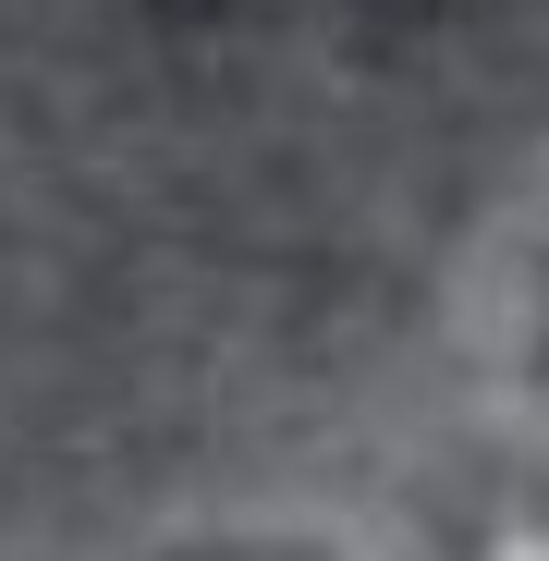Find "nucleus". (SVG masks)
<instances>
[{"instance_id":"nucleus-2","label":"nucleus","mask_w":549,"mask_h":561,"mask_svg":"<svg viewBox=\"0 0 549 561\" xmlns=\"http://www.w3.org/2000/svg\"><path fill=\"white\" fill-rule=\"evenodd\" d=\"M208 561H306V549H208Z\"/></svg>"},{"instance_id":"nucleus-1","label":"nucleus","mask_w":549,"mask_h":561,"mask_svg":"<svg viewBox=\"0 0 549 561\" xmlns=\"http://www.w3.org/2000/svg\"><path fill=\"white\" fill-rule=\"evenodd\" d=\"M465 561H549V501H537V489H501V501L477 513Z\"/></svg>"}]
</instances>
